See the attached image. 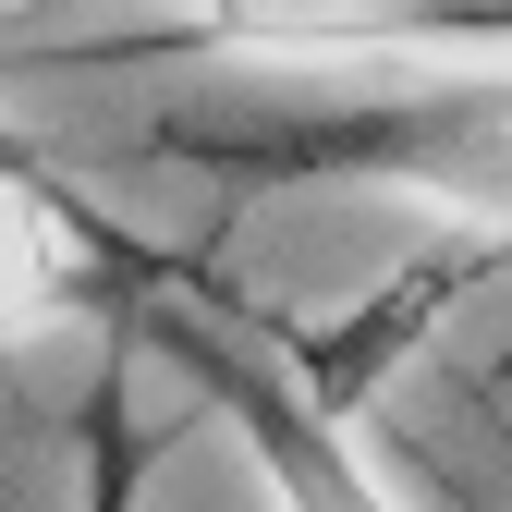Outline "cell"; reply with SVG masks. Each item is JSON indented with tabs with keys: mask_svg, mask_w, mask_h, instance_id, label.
<instances>
[{
	"mask_svg": "<svg viewBox=\"0 0 512 512\" xmlns=\"http://www.w3.org/2000/svg\"><path fill=\"white\" fill-rule=\"evenodd\" d=\"M269 171L305 183H366L403 196L415 220H439L476 256H512V74H464V86H403V98H354L317 135L269 147Z\"/></svg>",
	"mask_w": 512,
	"mask_h": 512,
	"instance_id": "1",
	"label": "cell"
},
{
	"mask_svg": "<svg viewBox=\"0 0 512 512\" xmlns=\"http://www.w3.org/2000/svg\"><path fill=\"white\" fill-rule=\"evenodd\" d=\"M171 13L232 74H305V86H354V98L512 74L500 0H171Z\"/></svg>",
	"mask_w": 512,
	"mask_h": 512,
	"instance_id": "2",
	"label": "cell"
},
{
	"mask_svg": "<svg viewBox=\"0 0 512 512\" xmlns=\"http://www.w3.org/2000/svg\"><path fill=\"white\" fill-rule=\"evenodd\" d=\"M220 415L244 427L256 476H269V512H415L391 488V464L366 452V427L342 415L330 378H305L281 354H232L220 366Z\"/></svg>",
	"mask_w": 512,
	"mask_h": 512,
	"instance_id": "3",
	"label": "cell"
},
{
	"mask_svg": "<svg viewBox=\"0 0 512 512\" xmlns=\"http://www.w3.org/2000/svg\"><path fill=\"white\" fill-rule=\"evenodd\" d=\"M74 293H86V232H74L49 171H13L0 183V354L37 342Z\"/></svg>",
	"mask_w": 512,
	"mask_h": 512,
	"instance_id": "4",
	"label": "cell"
},
{
	"mask_svg": "<svg viewBox=\"0 0 512 512\" xmlns=\"http://www.w3.org/2000/svg\"><path fill=\"white\" fill-rule=\"evenodd\" d=\"M86 512H135V452H122L110 415H98V488H86Z\"/></svg>",
	"mask_w": 512,
	"mask_h": 512,
	"instance_id": "5",
	"label": "cell"
},
{
	"mask_svg": "<svg viewBox=\"0 0 512 512\" xmlns=\"http://www.w3.org/2000/svg\"><path fill=\"white\" fill-rule=\"evenodd\" d=\"M13 171H49V159H37V147L13 135V122H0V183H13Z\"/></svg>",
	"mask_w": 512,
	"mask_h": 512,
	"instance_id": "6",
	"label": "cell"
}]
</instances>
